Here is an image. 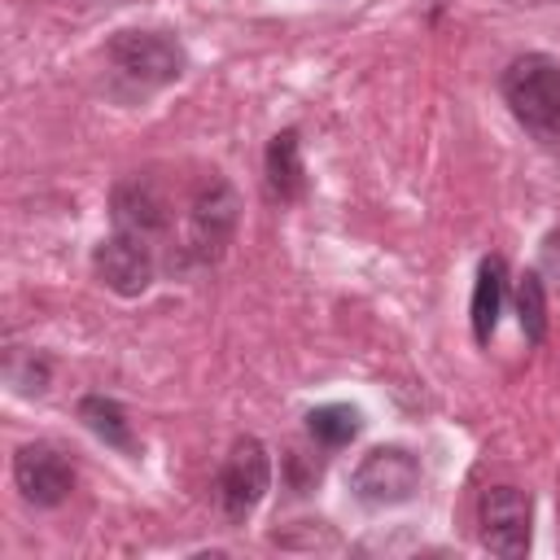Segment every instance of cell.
I'll return each mask as SVG.
<instances>
[{
	"instance_id": "cell-9",
	"label": "cell",
	"mask_w": 560,
	"mask_h": 560,
	"mask_svg": "<svg viewBox=\"0 0 560 560\" xmlns=\"http://www.w3.org/2000/svg\"><path fill=\"white\" fill-rule=\"evenodd\" d=\"M109 214H114V228L118 232H131V236H144V241H158L166 228H171V206L166 197L158 192L153 179L136 175V179H122L109 197Z\"/></svg>"
},
{
	"instance_id": "cell-11",
	"label": "cell",
	"mask_w": 560,
	"mask_h": 560,
	"mask_svg": "<svg viewBox=\"0 0 560 560\" xmlns=\"http://www.w3.org/2000/svg\"><path fill=\"white\" fill-rule=\"evenodd\" d=\"M499 311H503V258H481L477 267V284H472V337L481 346H490L494 337V324H499Z\"/></svg>"
},
{
	"instance_id": "cell-7",
	"label": "cell",
	"mask_w": 560,
	"mask_h": 560,
	"mask_svg": "<svg viewBox=\"0 0 560 560\" xmlns=\"http://www.w3.org/2000/svg\"><path fill=\"white\" fill-rule=\"evenodd\" d=\"M92 267H96V276L105 280V289H114L118 298H136V293H144V289L153 284V271H158V262H153V241L114 228V232L96 245Z\"/></svg>"
},
{
	"instance_id": "cell-4",
	"label": "cell",
	"mask_w": 560,
	"mask_h": 560,
	"mask_svg": "<svg viewBox=\"0 0 560 560\" xmlns=\"http://www.w3.org/2000/svg\"><path fill=\"white\" fill-rule=\"evenodd\" d=\"M350 490L376 508L407 503L420 490V459L407 446H372L350 472Z\"/></svg>"
},
{
	"instance_id": "cell-5",
	"label": "cell",
	"mask_w": 560,
	"mask_h": 560,
	"mask_svg": "<svg viewBox=\"0 0 560 560\" xmlns=\"http://www.w3.org/2000/svg\"><path fill=\"white\" fill-rule=\"evenodd\" d=\"M236 232V192L223 179H210L197 188L192 206H188V232H184V249L197 262H214L228 241Z\"/></svg>"
},
{
	"instance_id": "cell-12",
	"label": "cell",
	"mask_w": 560,
	"mask_h": 560,
	"mask_svg": "<svg viewBox=\"0 0 560 560\" xmlns=\"http://www.w3.org/2000/svg\"><path fill=\"white\" fill-rule=\"evenodd\" d=\"M79 420L105 442V446H118V451H136V438H131V424L122 416V407L105 394H88L79 402Z\"/></svg>"
},
{
	"instance_id": "cell-2",
	"label": "cell",
	"mask_w": 560,
	"mask_h": 560,
	"mask_svg": "<svg viewBox=\"0 0 560 560\" xmlns=\"http://www.w3.org/2000/svg\"><path fill=\"white\" fill-rule=\"evenodd\" d=\"M105 61L127 92H158L184 74V48L162 31H118L105 48Z\"/></svg>"
},
{
	"instance_id": "cell-3",
	"label": "cell",
	"mask_w": 560,
	"mask_h": 560,
	"mask_svg": "<svg viewBox=\"0 0 560 560\" xmlns=\"http://www.w3.org/2000/svg\"><path fill=\"white\" fill-rule=\"evenodd\" d=\"M271 486V455L258 438H236L223 468H219V481H214V503L223 512L228 525H241L267 494Z\"/></svg>"
},
{
	"instance_id": "cell-6",
	"label": "cell",
	"mask_w": 560,
	"mask_h": 560,
	"mask_svg": "<svg viewBox=\"0 0 560 560\" xmlns=\"http://www.w3.org/2000/svg\"><path fill=\"white\" fill-rule=\"evenodd\" d=\"M529 525H534V503L521 486H490L481 494V542L494 556H525L529 551Z\"/></svg>"
},
{
	"instance_id": "cell-15",
	"label": "cell",
	"mask_w": 560,
	"mask_h": 560,
	"mask_svg": "<svg viewBox=\"0 0 560 560\" xmlns=\"http://www.w3.org/2000/svg\"><path fill=\"white\" fill-rule=\"evenodd\" d=\"M542 267L560 280V232H551V236L542 241Z\"/></svg>"
},
{
	"instance_id": "cell-13",
	"label": "cell",
	"mask_w": 560,
	"mask_h": 560,
	"mask_svg": "<svg viewBox=\"0 0 560 560\" xmlns=\"http://www.w3.org/2000/svg\"><path fill=\"white\" fill-rule=\"evenodd\" d=\"M359 429H363V416L346 402H328V407H315L306 416V433L324 446H346V442L359 438Z\"/></svg>"
},
{
	"instance_id": "cell-14",
	"label": "cell",
	"mask_w": 560,
	"mask_h": 560,
	"mask_svg": "<svg viewBox=\"0 0 560 560\" xmlns=\"http://www.w3.org/2000/svg\"><path fill=\"white\" fill-rule=\"evenodd\" d=\"M516 315H521L525 341H542V332H547V289L534 271H525L521 284H516Z\"/></svg>"
},
{
	"instance_id": "cell-1",
	"label": "cell",
	"mask_w": 560,
	"mask_h": 560,
	"mask_svg": "<svg viewBox=\"0 0 560 560\" xmlns=\"http://www.w3.org/2000/svg\"><path fill=\"white\" fill-rule=\"evenodd\" d=\"M503 101L516 122L538 140H560V61L525 52L503 70Z\"/></svg>"
},
{
	"instance_id": "cell-10",
	"label": "cell",
	"mask_w": 560,
	"mask_h": 560,
	"mask_svg": "<svg viewBox=\"0 0 560 560\" xmlns=\"http://www.w3.org/2000/svg\"><path fill=\"white\" fill-rule=\"evenodd\" d=\"M302 144H298V131H276L271 144H267V188L271 197L280 201H298L302 197Z\"/></svg>"
},
{
	"instance_id": "cell-8",
	"label": "cell",
	"mask_w": 560,
	"mask_h": 560,
	"mask_svg": "<svg viewBox=\"0 0 560 560\" xmlns=\"http://www.w3.org/2000/svg\"><path fill=\"white\" fill-rule=\"evenodd\" d=\"M13 481L22 490L26 503L35 508H57L70 499L74 490V468L66 464V455L48 442H26L18 455H13Z\"/></svg>"
}]
</instances>
